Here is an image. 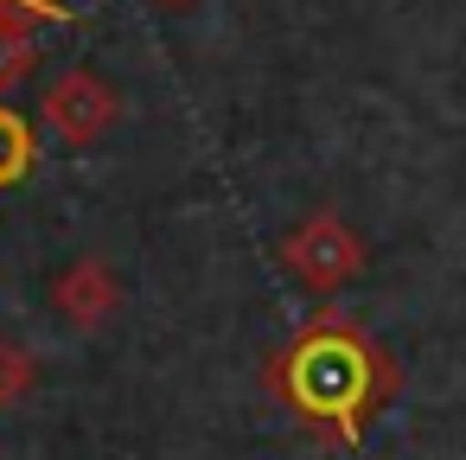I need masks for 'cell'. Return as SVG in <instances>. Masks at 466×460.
<instances>
[{"label": "cell", "mask_w": 466, "mask_h": 460, "mask_svg": "<svg viewBox=\"0 0 466 460\" xmlns=\"http://www.w3.org/2000/svg\"><path fill=\"white\" fill-rule=\"evenodd\" d=\"M109 116H116V90H109L96 71H71V77H58L52 97H46V122H52L58 135H71V141H90Z\"/></svg>", "instance_id": "6da1fadb"}]
</instances>
